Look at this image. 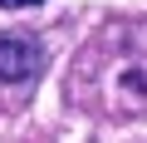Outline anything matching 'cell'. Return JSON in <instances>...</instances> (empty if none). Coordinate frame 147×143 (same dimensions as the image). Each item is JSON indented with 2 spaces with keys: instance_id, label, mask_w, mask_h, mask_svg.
Masks as SVG:
<instances>
[{
  "instance_id": "cell-1",
  "label": "cell",
  "mask_w": 147,
  "mask_h": 143,
  "mask_svg": "<svg viewBox=\"0 0 147 143\" xmlns=\"http://www.w3.org/2000/svg\"><path fill=\"white\" fill-rule=\"evenodd\" d=\"M44 69V49L30 35H5L0 30V84H25Z\"/></svg>"
},
{
  "instance_id": "cell-2",
  "label": "cell",
  "mask_w": 147,
  "mask_h": 143,
  "mask_svg": "<svg viewBox=\"0 0 147 143\" xmlns=\"http://www.w3.org/2000/svg\"><path fill=\"white\" fill-rule=\"evenodd\" d=\"M5 10H25V5H39V0H0Z\"/></svg>"
}]
</instances>
